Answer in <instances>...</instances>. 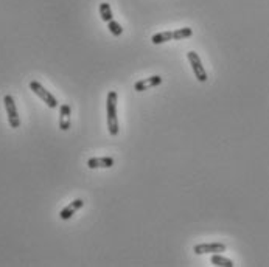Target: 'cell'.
I'll list each match as a JSON object with an SVG mask.
<instances>
[{"label": "cell", "instance_id": "cell-1", "mask_svg": "<svg viewBox=\"0 0 269 267\" xmlns=\"http://www.w3.org/2000/svg\"><path fill=\"white\" fill-rule=\"evenodd\" d=\"M117 98L118 95L115 90L107 93L106 111H107V131L111 135H118V118H117Z\"/></svg>", "mask_w": 269, "mask_h": 267}, {"label": "cell", "instance_id": "cell-14", "mask_svg": "<svg viewBox=\"0 0 269 267\" xmlns=\"http://www.w3.org/2000/svg\"><path fill=\"white\" fill-rule=\"evenodd\" d=\"M107 30L111 31V35L112 36H115V38H118V36H122L123 35V28H122V25L117 22V20H111V22H107Z\"/></svg>", "mask_w": 269, "mask_h": 267}, {"label": "cell", "instance_id": "cell-6", "mask_svg": "<svg viewBox=\"0 0 269 267\" xmlns=\"http://www.w3.org/2000/svg\"><path fill=\"white\" fill-rule=\"evenodd\" d=\"M160 84H162V78H160L159 75H154V76L137 81L134 84V89H135V92H145L151 87H157V85H160Z\"/></svg>", "mask_w": 269, "mask_h": 267}, {"label": "cell", "instance_id": "cell-10", "mask_svg": "<svg viewBox=\"0 0 269 267\" xmlns=\"http://www.w3.org/2000/svg\"><path fill=\"white\" fill-rule=\"evenodd\" d=\"M168 40H173V31H162V33H157L151 38V42L154 45L165 44Z\"/></svg>", "mask_w": 269, "mask_h": 267}, {"label": "cell", "instance_id": "cell-2", "mask_svg": "<svg viewBox=\"0 0 269 267\" xmlns=\"http://www.w3.org/2000/svg\"><path fill=\"white\" fill-rule=\"evenodd\" d=\"M30 89H31V92H33L35 95H38V97L44 101L50 109H56L58 108V100L53 97V95L42 85L41 82H38V81H31L30 82Z\"/></svg>", "mask_w": 269, "mask_h": 267}, {"label": "cell", "instance_id": "cell-12", "mask_svg": "<svg viewBox=\"0 0 269 267\" xmlns=\"http://www.w3.org/2000/svg\"><path fill=\"white\" fill-rule=\"evenodd\" d=\"M100 16H101V19L104 20V22L107 24V22H111V20L114 19V16H112V9H111V5L109 3H101L100 5Z\"/></svg>", "mask_w": 269, "mask_h": 267}, {"label": "cell", "instance_id": "cell-8", "mask_svg": "<svg viewBox=\"0 0 269 267\" xmlns=\"http://www.w3.org/2000/svg\"><path fill=\"white\" fill-rule=\"evenodd\" d=\"M88 166L90 169L96 168H112L114 166V158L112 157H92L88 160Z\"/></svg>", "mask_w": 269, "mask_h": 267}, {"label": "cell", "instance_id": "cell-11", "mask_svg": "<svg viewBox=\"0 0 269 267\" xmlns=\"http://www.w3.org/2000/svg\"><path fill=\"white\" fill-rule=\"evenodd\" d=\"M212 264H215V266H221V267H233L235 264H233V261L232 260H229V258H224L223 255H220V253H213V256H212Z\"/></svg>", "mask_w": 269, "mask_h": 267}, {"label": "cell", "instance_id": "cell-3", "mask_svg": "<svg viewBox=\"0 0 269 267\" xmlns=\"http://www.w3.org/2000/svg\"><path fill=\"white\" fill-rule=\"evenodd\" d=\"M187 58H188L191 70H193V73H195V76L198 78V81L199 82H206L209 76H207V72H206V69H204L202 62H201V58L198 56V53L196 51H188Z\"/></svg>", "mask_w": 269, "mask_h": 267}, {"label": "cell", "instance_id": "cell-4", "mask_svg": "<svg viewBox=\"0 0 269 267\" xmlns=\"http://www.w3.org/2000/svg\"><path fill=\"white\" fill-rule=\"evenodd\" d=\"M3 104H5V109H6V115H8V123L13 129H17L20 126V116L17 114V108H16V103L14 98L11 95H5L3 98Z\"/></svg>", "mask_w": 269, "mask_h": 267}, {"label": "cell", "instance_id": "cell-13", "mask_svg": "<svg viewBox=\"0 0 269 267\" xmlns=\"http://www.w3.org/2000/svg\"><path fill=\"white\" fill-rule=\"evenodd\" d=\"M193 35V30L185 27V28H179V30H175L173 31V39L175 40H182V39H187Z\"/></svg>", "mask_w": 269, "mask_h": 267}, {"label": "cell", "instance_id": "cell-9", "mask_svg": "<svg viewBox=\"0 0 269 267\" xmlns=\"http://www.w3.org/2000/svg\"><path fill=\"white\" fill-rule=\"evenodd\" d=\"M70 106L69 104H61L59 108V129L67 131L70 127Z\"/></svg>", "mask_w": 269, "mask_h": 267}, {"label": "cell", "instance_id": "cell-7", "mask_svg": "<svg viewBox=\"0 0 269 267\" xmlns=\"http://www.w3.org/2000/svg\"><path fill=\"white\" fill-rule=\"evenodd\" d=\"M84 207V200L83 199H75L73 202H70V204L66 207V208H62L61 213H59V218L62 221H69L75 213H77L78 210H81Z\"/></svg>", "mask_w": 269, "mask_h": 267}, {"label": "cell", "instance_id": "cell-5", "mask_svg": "<svg viewBox=\"0 0 269 267\" xmlns=\"http://www.w3.org/2000/svg\"><path fill=\"white\" fill-rule=\"evenodd\" d=\"M193 252L196 255H204V253H223L225 252V245L220 242H213V244H198L193 247Z\"/></svg>", "mask_w": 269, "mask_h": 267}]
</instances>
